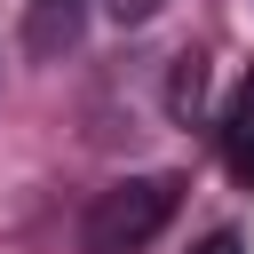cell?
I'll return each mask as SVG.
<instances>
[{
  "instance_id": "3957f363",
  "label": "cell",
  "mask_w": 254,
  "mask_h": 254,
  "mask_svg": "<svg viewBox=\"0 0 254 254\" xmlns=\"http://www.w3.org/2000/svg\"><path fill=\"white\" fill-rule=\"evenodd\" d=\"M198 103H206V64H198V56H175V79H167V111H175V119H190Z\"/></svg>"
},
{
  "instance_id": "277c9868",
  "label": "cell",
  "mask_w": 254,
  "mask_h": 254,
  "mask_svg": "<svg viewBox=\"0 0 254 254\" xmlns=\"http://www.w3.org/2000/svg\"><path fill=\"white\" fill-rule=\"evenodd\" d=\"M222 159H230V175L254 190V127H222Z\"/></svg>"
},
{
  "instance_id": "6da1fadb",
  "label": "cell",
  "mask_w": 254,
  "mask_h": 254,
  "mask_svg": "<svg viewBox=\"0 0 254 254\" xmlns=\"http://www.w3.org/2000/svg\"><path fill=\"white\" fill-rule=\"evenodd\" d=\"M183 206V175H127L111 190H95L87 222H79V254H143Z\"/></svg>"
},
{
  "instance_id": "8992f818",
  "label": "cell",
  "mask_w": 254,
  "mask_h": 254,
  "mask_svg": "<svg viewBox=\"0 0 254 254\" xmlns=\"http://www.w3.org/2000/svg\"><path fill=\"white\" fill-rule=\"evenodd\" d=\"M222 127H254V79H246V87H238V103L222 111Z\"/></svg>"
},
{
  "instance_id": "5b68a950",
  "label": "cell",
  "mask_w": 254,
  "mask_h": 254,
  "mask_svg": "<svg viewBox=\"0 0 254 254\" xmlns=\"http://www.w3.org/2000/svg\"><path fill=\"white\" fill-rule=\"evenodd\" d=\"M95 8H103L111 24H127V32H135V24H151V16L167 8V0H95Z\"/></svg>"
},
{
  "instance_id": "7a4b0ae2",
  "label": "cell",
  "mask_w": 254,
  "mask_h": 254,
  "mask_svg": "<svg viewBox=\"0 0 254 254\" xmlns=\"http://www.w3.org/2000/svg\"><path fill=\"white\" fill-rule=\"evenodd\" d=\"M79 32H87V0H32L24 8V56H64V48H79Z\"/></svg>"
},
{
  "instance_id": "52a82bcc",
  "label": "cell",
  "mask_w": 254,
  "mask_h": 254,
  "mask_svg": "<svg viewBox=\"0 0 254 254\" xmlns=\"http://www.w3.org/2000/svg\"><path fill=\"white\" fill-rule=\"evenodd\" d=\"M190 254H246V246H238V230H214V238H206V246H190Z\"/></svg>"
}]
</instances>
